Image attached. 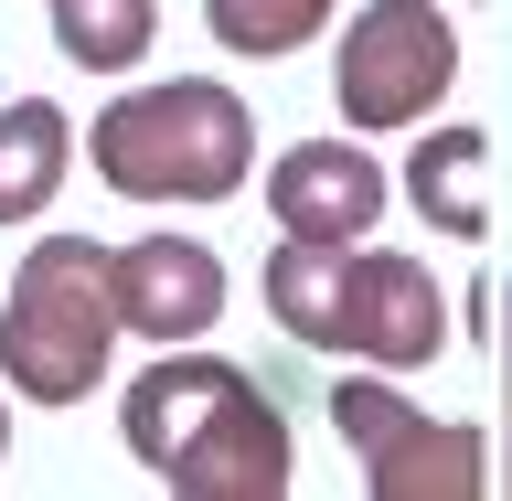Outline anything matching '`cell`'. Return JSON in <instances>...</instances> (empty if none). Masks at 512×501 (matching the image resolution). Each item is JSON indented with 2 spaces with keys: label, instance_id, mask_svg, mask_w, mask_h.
Returning a JSON list of instances; mask_svg holds the SVG:
<instances>
[{
  "label": "cell",
  "instance_id": "30bf717a",
  "mask_svg": "<svg viewBox=\"0 0 512 501\" xmlns=\"http://www.w3.org/2000/svg\"><path fill=\"white\" fill-rule=\"evenodd\" d=\"M480 171H491V139H480V128H427L416 160H406V203L438 224V235H480V224H491Z\"/></svg>",
  "mask_w": 512,
  "mask_h": 501
},
{
  "label": "cell",
  "instance_id": "9c48e42d",
  "mask_svg": "<svg viewBox=\"0 0 512 501\" xmlns=\"http://www.w3.org/2000/svg\"><path fill=\"white\" fill-rule=\"evenodd\" d=\"M64 160H75V118L54 96H11L0 107V224H32L64 192Z\"/></svg>",
  "mask_w": 512,
  "mask_h": 501
},
{
  "label": "cell",
  "instance_id": "5bb4252c",
  "mask_svg": "<svg viewBox=\"0 0 512 501\" xmlns=\"http://www.w3.org/2000/svg\"><path fill=\"white\" fill-rule=\"evenodd\" d=\"M0 459H11V416H0Z\"/></svg>",
  "mask_w": 512,
  "mask_h": 501
},
{
  "label": "cell",
  "instance_id": "4fadbf2b",
  "mask_svg": "<svg viewBox=\"0 0 512 501\" xmlns=\"http://www.w3.org/2000/svg\"><path fill=\"white\" fill-rule=\"evenodd\" d=\"M502 352H512V288H502Z\"/></svg>",
  "mask_w": 512,
  "mask_h": 501
},
{
  "label": "cell",
  "instance_id": "7a4b0ae2",
  "mask_svg": "<svg viewBox=\"0 0 512 501\" xmlns=\"http://www.w3.org/2000/svg\"><path fill=\"white\" fill-rule=\"evenodd\" d=\"M448 288L416 267V256L384 246H299L288 235L267 256V320L310 352H342V363H384V374H416L438 363L448 342Z\"/></svg>",
  "mask_w": 512,
  "mask_h": 501
},
{
  "label": "cell",
  "instance_id": "8fae6325",
  "mask_svg": "<svg viewBox=\"0 0 512 501\" xmlns=\"http://www.w3.org/2000/svg\"><path fill=\"white\" fill-rule=\"evenodd\" d=\"M160 32V0H54V43L86 75H128Z\"/></svg>",
  "mask_w": 512,
  "mask_h": 501
},
{
  "label": "cell",
  "instance_id": "ba28073f",
  "mask_svg": "<svg viewBox=\"0 0 512 501\" xmlns=\"http://www.w3.org/2000/svg\"><path fill=\"white\" fill-rule=\"evenodd\" d=\"M107 278H118V331L139 342H203L224 320V256L203 235H139V246L107 256Z\"/></svg>",
  "mask_w": 512,
  "mask_h": 501
},
{
  "label": "cell",
  "instance_id": "8992f818",
  "mask_svg": "<svg viewBox=\"0 0 512 501\" xmlns=\"http://www.w3.org/2000/svg\"><path fill=\"white\" fill-rule=\"evenodd\" d=\"M331 427L352 438L374 501H470V491H491L480 427H438V416L406 406L395 384H331Z\"/></svg>",
  "mask_w": 512,
  "mask_h": 501
},
{
  "label": "cell",
  "instance_id": "7c38bea8",
  "mask_svg": "<svg viewBox=\"0 0 512 501\" xmlns=\"http://www.w3.org/2000/svg\"><path fill=\"white\" fill-rule=\"evenodd\" d=\"M331 11H342V0H203L214 43H224V54H256V64H267V54H299Z\"/></svg>",
  "mask_w": 512,
  "mask_h": 501
},
{
  "label": "cell",
  "instance_id": "5b68a950",
  "mask_svg": "<svg viewBox=\"0 0 512 501\" xmlns=\"http://www.w3.org/2000/svg\"><path fill=\"white\" fill-rule=\"evenodd\" d=\"M459 75V32L427 11V0H374L352 11L342 64H331V96H342L352 128H416Z\"/></svg>",
  "mask_w": 512,
  "mask_h": 501
},
{
  "label": "cell",
  "instance_id": "3957f363",
  "mask_svg": "<svg viewBox=\"0 0 512 501\" xmlns=\"http://www.w3.org/2000/svg\"><path fill=\"white\" fill-rule=\"evenodd\" d=\"M86 160H96V182L128 192V203H224L256 171V118H246V96L214 86V75H171V86L118 96L86 128Z\"/></svg>",
  "mask_w": 512,
  "mask_h": 501
},
{
  "label": "cell",
  "instance_id": "52a82bcc",
  "mask_svg": "<svg viewBox=\"0 0 512 501\" xmlns=\"http://www.w3.org/2000/svg\"><path fill=\"white\" fill-rule=\"evenodd\" d=\"M384 160L363 139H299V150L267 160V214L299 235V246H363L384 224Z\"/></svg>",
  "mask_w": 512,
  "mask_h": 501
},
{
  "label": "cell",
  "instance_id": "6da1fadb",
  "mask_svg": "<svg viewBox=\"0 0 512 501\" xmlns=\"http://www.w3.org/2000/svg\"><path fill=\"white\" fill-rule=\"evenodd\" d=\"M118 427L139 448V470L182 501H278L288 491V416L256 395L214 352H160L150 374L118 395Z\"/></svg>",
  "mask_w": 512,
  "mask_h": 501
},
{
  "label": "cell",
  "instance_id": "277c9868",
  "mask_svg": "<svg viewBox=\"0 0 512 501\" xmlns=\"http://www.w3.org/2000/svg\"><path fill=\"white\" fill-rule=\"evenodd\" d=\"M107 342H118L107 246L43 235V246L22 256L11 299H0V384H22L32 406H86L96 384H107Z\"/></svg>",
  "mask_w": 512,
  "mask_h": 501
}]
</instances>
